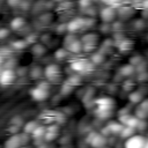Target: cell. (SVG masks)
Listing matches in <instances>:
<instances>
[{
    "mask_svg": "<svg viewBox=\"0 0 148 148\" xmlns=\"http://www.w3.org/2000/svg\"><path fill=\"white\" fill-rule=\"evenodd\" d=\"M87 142L92 148H104L105 145H106V139H105L104 135L94 132V133H90V135H88Z\"/></svg>",
    "mask_w": 148,
    "mask_h": 148,
    "instance_id": "cell-1",
    "label": "cell"
},
{
    "mask_svg": "<svg viewBox=\"0 0 148 148\" xmlns=\"http://www.w3.org/2000/svg\"><path fill=\"white\" fill-rule=\"evenodd\" d=\"M146 138L142 135H132L128 139L125 140L124 147L125 148H145L146 145Z\"/></svg>",
    "mask_w": 148,
    "mask_h": 148,
    "instance_id": "cell-2",
    "label": "cell"
},
{
    "mask_svg": "<svg viewBox=\"0 0 148 148\" xmlns=\"http://www.w3.org/2000/svg\"><path fill=\"white\" fill-rule=\"evenodd\" d=\"M16 79V73L12 68H6L2 69L0 73V84L2 86H8L12 84Z\"/></svg>",
    "mask_w": 148,
    "mask_h": 148,
    "instance_id": "cell-3",
    "label": "cell"
},
{
    "mask_svg": "<svg viewBox=\"0 0 148 148\" xmlns=\"http://www.w3.org/2000/svg\"><path fill=\"white\" fill-rule=\"evenodd\" d=\"M31 97L35 101H44L49 96V90L44 84H38L36 88L31 90Z\"/></svg>",
    "mask_w": 148,
    "mask_h": 148,
    "instance_id": "cell-4",
    "label": "cell"
},
{
    "mask_svg": "<svg viewBox=\"0 0 148 148\" xmlns=\"http://www.w3.org/2000/svg\"><path fill=\"white\" fill-rule=\"evenodd\" d=\"M23 141L21 134H13L10 138H8L5 142V148H20L23 147Z\"/></svg>",
    "mask_w": 148,
    "mask_h": 148,
    "instance_id": "cell-5",
    "label": "cell"
},
{
    "mask_svg": "<svg viewBox=\"0 0 148 148\" xmlns=\"http://www.w3.org/2000/svg\"><path fill=\"white\" fill-rule=\"evenodd\" d=\"M60 75V69L58 66L51 64L45 68V76L50 80V81H56L57 77Z\"/></svg>",
    "mask_w": 148,
    "mask_h": 148,
    "instance_id": "cell-6",
    "label": "cell"
},
{
    "mask_svg": "<svg viewBox=\"0 0 148 148\" xmlns=\"http://www.w3.org/2000/svg\"><path fill=\"white\" fill-rule=\"evenodd\" d=\"M114 16H116V12H114L113 7H111V6H108L101 10V18L105 23L111 22L114 18Z\"/></svg>",
    "mask_w": 148,
    "mask_h": 148,
    "instance_id": "cell-7",
    "label": "cell"
},
{
    "mask_svg": "<svg viewBox=\"0 0 148 148\" xmlns=\"http://www.w3.org/2000/svg\"><path fill=\"white\" fill-rule=\"evenodd\" d=\"M86 24V20L83 18H75L73 21H71L67 25V29L69 32H75V31H79L81 30Z\"/></svg>",
    "mask_w": 148,
    "mask_h": 148,
    "instance_id": "cell-8",
    "label": "cell"
},
{
    "mask_svg": "<svg viewBox=\"0 0 148 148\" xmlns=\"http://www.w3.org/2000/svg\"><path fill=\"white\" fill-rule=\"evenodd\" d=\"M90 67V64L86 60H76L72 64V68L76 72H84Z\"/></svg>",
    "mask_w": 148,
    "mask_h": 148,
    "instance_id": "cell-9",
    "label": "cell"
},
{
    "mask_svg": "<svg viewBox=\"0 0 148 148\" xmlns=\"http://www.w3.org/2000/svg\"><path fill=\"white\" fill-rule=\"evenodd\" d=\"M66 49L72 53H79L80 51H82V42L79 39H74L66 46Z\"/></svg>",
    "mask_w": 148,
    "mask_h": 148,
    "instance_id": "cell-10",
    "label": "cell"
},
{
    "mask_svg": "<svg viewBox=\"0 0 148 148\" xmlns=\"http://www.w3.org/2000/svg\"><path fill=\"white\" fill-rule=\"evenodd\" d=\"M25 25V20L23 17H14L10 22V28L13 30H20Z\"/></svg>",
    "mask_w": 148,
    "mask_h": 148,
    "instance_id": "cell-11",
    "label": "cell"
},
{
    "mask_svg": "<svg viewBox=\"0 0 148 148\" xmlns=\"http://www.w3.org/2000/svg\"><path fill=\"white\" fill-rule=\"evenodd\" d=\"M98 37L97 35H92V34H88L86 36L82 37L81 42H82V45H96V42H97Z\"/></svg>",
    "mask_w": 148,
    "mask_h": 148,
    "instance_id": "cell-12",
    "label": "cell"
},
{
    "mask_svg": "<svg viewBox=\"0 0 148 148\" xmlns=\"http://www.w3.org/2000/svg\"><path fill=\"white\" fill-rule=\"evenodd\" d=\"M108 130H109V132L110 133H113V134H120V132H121V130L124 128V126L120 124V123H116V121H111V123H109L108 124Z\"/></svg>",
    "mask_w": 148,
    "mask_h": 148,
    "instance_id": "cell-13",
    "label": "cell"
},
{
    "mask_svg": "<svg viewBox=\"0 0 148 148\" xmlns=\"http://www.w3.org/2000/svg\"><path fill=\"white\" fill-rule=\"evenodd\" d=\"M37 127H38L37 121L31 120V121H28V123L24 125V127H23V132L27 133V134H32V132H34Z\"/></svg>",
    "mask_w": 148,
    "mask_h": 148,
    "instance_id": "cell-14",
    "label": "cell"
},
{
    "mask_svg": "<svg viewBox=\"0 0 148 148\" xmlns=\"http://www.w3.org/2000/svg\"><path fill=\"white\" fill-rule=\"evenodd\" d=\"M13 49L15 50H23L25 49V46H28V42L25 39H20V40H15L12 43Z\"/></svg>",
    "mask_w": 148,
    "mask_h": 148,
    "instance_id": "cell-15",
    "label": "cell"
},
{
    "mask_svg": "<svg viewBox=\"0 0 148 148\" xmlns=\"http://www.w3.org/2000/svg\"><path fill=\"white\" fill-rule=\"evenodd\" d=\"M120 135H121L124 139H128L130 136L134 135V128H132V127H128V126H125V127L121 130V132H120Z\"/></svg>",
    "mask_w": 148,
    "mask_h": 148,
    "instance_id": "cell-16",
    "label": "cell"
},
{
    "mask_svg": "<svg viewBox=\"0 0 148 148\" xmlns=\"http://www.w3.org/2000/svg\"><path fill=\"white\" fill-rule=\"evenodd\" d=\"M45 133H46L45 127H43V126H38V127L32 132V134H31V135H32L35 139H39V138L44 136V135H45Z\"/></svg>",
    "mask_w": 148,
    "mask_h": 148,
    "instance_id": "cell-17",
    "label": "cell"
},
{
    "mask_svg": "<svg viewBox=\"0 0 148 148\" xmlns=\"http://www.w3.org/2000/svg\"><path fill=\"white\" fill-rule=\"evenodd\" d=\"M45 52V49H44V46L43 45H35L34 47H32V53L34 54H36V56H39V54H42V53H44Z\"/></svg>",
    "mask_w": 148,
    "mask_h": 148,
    "instance_id": "cell-18",
    "label": "cell"
},
{
    "mask_svg": "<svg viewBox=\"0 0 148 148\" xmlns=\"http://www.w3.org/2000/svg\"><path fill=\"white\" fill-rule=\"evenodd\" d=\"M23 2V0H7V3L12 7H17Z\"/></svg>",
    "mask_w": 148,
    "mask_h": 148,
    "instance_id": "cell-19",
    "label": "cell"
},
{
    "mask_svg": "<svg viewBox=\"0 0 148 148\" xmlns=\"http://www.w3.org/2000/svg\"><path fill=\"white\" fill-rule=\"evenodd\" d=\"M8 34H9V30H8V29H6V28H0V39L6 38V37L8 36Z\"/></svg>",
    "mask_w": 148,
    "mask_h": 148,
    "instance_id": "cell-20",
    "label": "cell"
},
{
    "mask_svg": "<svg viewBox=\"0 0 148 148\" xmlns=\"http://www.w3.org/2000/svg\"><path fill=\"white\" fill-rule=\"evenodd\" d=\"M56 57H57L58 59H62V58H65V57H66V51H65V50H59V51H57Z\"/></svg>",
    "mask_w": 148,
    "mask_h": 148,
    "instance_id": "cell-21",
    "label": "cell"
},
{
    "mask_svg": "<svg viewBox=\"0 0 148 148\" xmlns=\"http://www.w3.org/2000/svg\"><path fill=\"white\" fill-rule=\"evenodd\" d=\"M104 3H106L108 6H113V5H116V3H118L120 0H102Z\"/></svg>",
    "mask_w": 148,
    "mask_h": 148,
    "instance_id": "cell-22",
    "label": "cell"
},
{
    "mask_svg": "<svg viewBox=\"0 0 148 148\" xmlns=\"http://www.w3.org/2000/svg\"><path fill=\"white\" fill-rule=\"evenodd\" d=\"M91 3V0H80V6L81 7H87Z\"/></svg>",
    "mask_w": 148,
    "mask_h": 148,
    "instance_id": "cell-23",
    "label": "cell"
},
{
    "mask_svg": "<svg viewBox=\"0 0 148 148\" xmlns=\"http://www.w3.org/2000/svg\"><path fill=\"white\" fill-rule=\"evenodd\" d=\"M143 3H145V7H148V0H143Z\"/></svg>",
    "mask_w": 148,
    "mask_h": 148,
    "instance_id": "cell-24",
    "label": "cell"
},
{
    "mask_svg": "<svg viewBox=\"0 0 148 148\" xmlns=\"http://www.w3.org/2000/svg\"><path fill=\"white\" fill-rule=\"evenodd\" d=\"M145 148H148V139L146 140V145H145Z\"/></svg>",
    "mask_w": 148,
    "mask_h": 148,
    "instance_id": "cell-25",
    "label": "cell"
},
{
    "mask_svg": "<svg viewBox=\"0 0 148 148\" xmlns=\"http://www.w3.org/2000/svg\"><path fill=\"white\" fill-rule=\"evenodd\" d=\"M1 62H2V56L0 54V66H1Z\"/></svg>",
    "mask_w": 148,
    "mask_h": 148,
    "instance_id": "cell-26",
    "label": "cell"
},
{
    "mask_svg": "<svg viewBox=\"0 0 148 148\" xmlns=\"http://www.w3.org/2000/svg\"><path fill=\"white\" fill-rule=\"evenodd\" d=\"M20 148H28V147H20Z\"/></svg>",
    "mask_w": 148,
    "mask_h": 148,
    "instance_id": "cell-27",
    "label": "cell"
},
{
    "mask_svg": "<svg viewBox=\"0 0 148 148\" xmlns=\"http://www.w3.org/2000/svg\"><path fill=\"white\" fill-rule=\"evenodd\" d=\"M147 108H148V101H147Z\"/></svg>",
    "mask_w": 148,
    "mask_h": 148,
    "instance_id": "cell-28",
    "label": "cell"
},
{
    "mask_svg": "<svg viewBox=\"0 0 148 148\" xmlns=\"http://www.w3.org/2000/svg\"><path fill=\"white\" fill-rule=\"evenodd\" d=\"M0 73H1V68H0Z\"/></svg>",
    "mask_w": 148,
    "mask_h": 148,
    "instance_id": "cell-29",
    "label": "cell"
},
{
    "mask_svg": "<svg viewBox=\"0 0 148 148\" xmlns=\"http://www.w3.org/2000/svg\"><path fill=\"white\" fill-rule=\"evenodd\" d=\"M104 148H106V147H104Z\"/></svg>",
    "mask_w": 148,
    "mask_h": 148,
    "instance_id": "cell-30",
    "label": "cell"
}]
</instances>
